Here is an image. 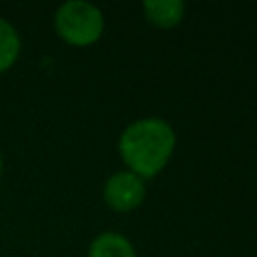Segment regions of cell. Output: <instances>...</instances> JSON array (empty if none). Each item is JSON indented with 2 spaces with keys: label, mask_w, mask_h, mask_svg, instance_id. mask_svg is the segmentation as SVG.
<instances>
[{
  "label": "cell",
  "mask_w": 257,
  "mask_h": 257,
  "mask_svg": "<svg viewBox=\"0 0 257 257\" xmlns=\"http://www.w3.org/2000/svg\"><path fill=\"white\" fill-rule=\"evenodd\" d=\"M177 145V135L173 126L159 118L147 116L131 122L118 137V153L126 171L139 175L141 179H151L161 173Z\"/></svg>",
  "instance_id": "1"
},
{
  "label": "cell",
  "mask_w": 257,
  "mask_h": 257,
  "mask_svg": "<svg viewBox=\"0 0 257 257\" xmlns=\"http://www.w3.org/2000/svg\"><path fill=\"white\" fill-rule=\"evenodd\" d=\"M54 28L72 46L96 42L104 30V16L98 6L86 0H66L54 12Z\"/></svg>",
  "instance_id": "2"
},
{
  "label": "cell",
  "mask_w": 257,
  "mask_h": 257,
  "mask_svg": "<svg viewBox=\"0 0 257 257\" xmlns=\"http://www.w3.org/2000/svg\"><path fill=\"white\" fill-rule=\"evenodd\" d=\"M147 195V187H145V179H141L139 175L131 173V171H118L112 173L102 187V199L104 203L120 213L133 211L137 209Z\"/></svg>",
  "instance_id": "3"
},
{
  "label": "cell",
  "mask_w": 257,
  "mask_h": 257,
  "mask_svg": "<svg viewBox=\"0 0 257 257\" xmlns=\"http://www.w3.org/2000/svg\"><path fill=\"white\" fill-rule=\"evenodd\" d=\"M88 257H137V251L124 235L104 231L90 241Z\"/></svg>",
  "instance_id": "4"
},
{
  "label": "cell",
  "mask_w": 257,
  "mask_h": 257,
  "mask_svg": "<svg viewBox=\"0 0 257 257\" xmlns=\"http://www.w3.org/2000/svg\"><path fill=\"white\" fill-rule=\"evenodd\" d=\"M147 18L159 28H173L185 16V2L181 0H149L143 2Z\"/></svg>",
  "instance_id": "5"
},
{
  "label": "cell",
  "mask_w": 257,
  "mask_h": 257,
  "mask_svg": "<svg viewBox=\"0 0 257 257\" xmlns=\"http://www.w3.org/2000/svg\"><path fill=\"white\" fill-rule=\"evenodd\" d=\"M20 34L6 18L0 16V72L8 70L20 54Z\"/></svg>",
  "instance_id": "6"
},
{
  "label": "cell",
  "mask_w": 257,
  "mask_h": 257,
  "mask_svg": "<svg viewBox=\"0 0 257 257\" xmlns=\"http://www.w3.org/2000/svg\"><path fill=\"white\" fill-rule=\"evenodd\" d=\"M2 171H4V161H2V155H0V177H2Z\"/></svg>",
  "instance_id": "7"
}]
</instances>
